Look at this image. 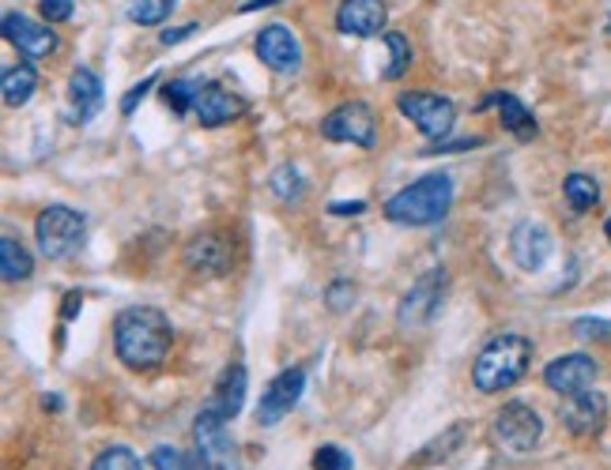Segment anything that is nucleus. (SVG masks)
<instances>
[{"mask_svg":"<svg viewBox=\"0 0 611 470\" xmlns=\"http://www.w3.org/2000/svg\"><path fill=\"white\" fill-rule=\"evenodd\" d=\"M491 102L498 106V117H503V128L509 136H517L521 143L537 140V132H540L537 117H532V109L524 106V102L517 98L514 91H495V94H491Z\"/></svg>","mask_w":611,"mask_h":470,"instance_id":"obj_21","label":"nucleus"},{"mask_svg":"<svg viewBox=\"0 0 611 470\" xmlns=\"http://www.w3.org/2000/svg\"><path fill=\"white\" fill-rule=\"evenodd\" d=\"M83 230H88L83 211L65 208V203H49L34 219V237H38V249L46 260H68L83 245Z\"/></svg>","mask_w":611,"mask_h":470,"instance_id":"obj_4","label":"nucleus"},{"mask_svg":"<svg viewBox=\"0 0 611 470\" xmlns=\"http://www.w3.org/2000/svg\"><path fill=\"white\" fill-rule=\"evenodd\" d=\"M558 418H563L566 433H574V437H597L608 422L604 391L585 388V391H577V396H563V403H558Z\"/></svg>","mask_w":611,"mask_h":470,"instance_id":"obj_12","label":"nucleus"},{"mask_svg":"<svg viewBox=\"0 0 611 470\" xmlns=\"http://www.w3.org/2000/svg\"><path fill=\"white\" fill-rule=\"evenodd\" d=\"M574 336L577 339H608L611 324L600 320V316H581V320H574Z\"/></svg>","mask_w":611,"mask_h":470,"instance_id":"obj_33","label":"nucleus"},{"mask_svg":"<svg viewBox=\"0 0 611 470\" xmlns=\"http://www.w3.org/2000/svg\"><path fill=\"white\" fill-rule=\"evenodd\" d=\"M197 91H200V83H193V80H170L163 87V102L177 117H189L193 106H197Z\"/></svg>","mask_w":611,"mask_h":470,"instance_id":"obj_28","label":"nucleus"},{"mask_svg":"<svg viewBox=\"0 0 611 470\" xmlns=\"http://www.w3.org/2000/svg\"><path fill=\"white\" fill-rule=\"evenodd\" d=\"M200 27L197 23H185V27H174V31H163L159 34V42H163V46H177V42H185V38H193V34H197Z\"/></svg>","mask_w":611,"mask_h":470,"instance_id":"obj_36","label":"nucleus"},{"mask_svg":"<svg viewBox=\"0 0 611 470\" xmlns=\"http://www.w3.org/2000/svg\"><path fill=\"white\" fill-rule=\"evenodd\" d=\"M529 362H532V339L521 336V331H503V336L487 339L472 362L475 391H483V396L509 391L529 373Z\"/></svg>","mask_w":611,"mask_h":470,"instance_id":"obj_2","label":"nucleus"},{"mask_svg":"<svg viewBox=\"0 0 611 470\" xmlns=\"http://www.w3.org/2000/svg\"><path fill=\"white\" fill-rule=\"evenodd\" d=\"M170 343H174V328L170 316L155 305H129L117 313L114 320V350L117 362L132 373H148L166 362Z\"/></svg>","mask_w":611,"mask_h":470,"instance_id":"obj_1","label":"nucleus"},{"mask_svg":"<svg viewBox=\"0 0 611 470\" xmlns=\"http://www.w3.org/2000/svg\"><path fill=\"white\" fill-rule=\"evenodd\" d=\"M268 188H272V196H276V200H284V203H299V200H302V192H306L302 174L291 166V162H284V166L272 169Z\"/></svg>","mask_w":611,"mask_h":470,"instance_id":"obj_27","label":"nucleus"},{"mask_svg":"<svg viewBox=\"0 0 611 470\" xmlns=\"http://www.w3.org/2000/svg\"><path fill=\"white\" fill-rule=\"evenodd\" d=\"M185 268L197 271V275H227L231 271V242H227L223 234H216V230H204V234H193L189 242H185V252H182Z\"/></svg>","mask_w":611,"mask_h":470,"instance_id":"obj_14","label":"nucleus"},{"mask_svg":"<svg viewBox=\"0 0 611 470\" xmlns=\"http://www.w3.org/2000/svg\"><path fill=\"white\" fill-rule=\"evenodd\" d=\"M155 80H159V75H148V80L132 83V87H129V94H125V98H122V114H125V117L132 114V109H136V102H140L143 94H148L151 87H155Z\"/></svg>","mask_w":611,"mask_h":470,"instance_id":"obj_35","label":"nucleus"},{"mask_svg":"<svg viewBox=\"0 0 611 470\" xmlns=\"http://www.w3.org/2000/svg\"><path fill=\"white\" fill-rule=\"evenodd\" d=\"M245 391H250V373H245V365H227L223 376L216 380V388H211V396L204 399V410H211V414L219 418H238V410L245 407Z\"/></svg>","mask_w":611,"mask_h":470,"instance_id":"obj_20","label":"nucleus"},{"mask_svg":"<svg viewBox=\"0 0 611 470\" xmlns=\"http://www.w3.org/2000/svg\"><path fill=\"white\" fill-rule=\"evenodd\" d=\"M385 46H389V61L381 64V80H401V75L412 68V42L404 38L401 31H385Z\"/></svg>","mask_w":611,"mask_h":470,"instance_id":"obj_25","label":"nucleus"},{"mask_svg":"<svg viewBox=\"0 0 611 470\" xmlns=\"http://www.w3.org/2000/svg\"><path fill=\"white\" fill-rule=\"evenodd\" d=\"M106 94H102V80L91 68H72L68 75V125H88L102 109Z\"/></svg>","mask_w":611,"mask_h":470,"instance_id":"obj_19","label":"nucleus"},{"mask_svg":"<svg viewBox=\"0 0 611 470\" xmlns=\"http://www.w3.org/2000/svg\"><path fill=\"white\" fill-rule=\"evenodd\" d=\"M600 376L597 357L589 354H558L555 362H547L543 369V384H547L555 396H577V391L592 388Z\"/></svg>","mask_w":611,"mask_h":470,"instance_id":"obj_13","label":"nucleus"},{"mask_svg":"<svg viewBox=\"0 0 611 470\" xmlns=\"http://www.w3.org/2000/svg\"><path fill=\"white\" fill-rule=\"evenodd\" d=\"M551 249H555L551 230L540 226V222H517L514 234H509V256H514V263L521 271H540L547 263Z\"/></svg>","mask_w":611,"mask_h":470,"instance_id":"obj_17","label":"nucleus"},{"mask_svg":"<svg viewBox=\"0 0 611 470\" xmlns=\"http://www.w3.org/2000/svg\"><path fill=\"white\" fill-rule=\"evenodd\" d=\"M453 208V177L427 174L385 200V219L396 226H435Z\"/></svg>","mask_w":611,"mask_h":470,"instance_id":"obj_3","label":"nucleus"},{"mask_svg":"<svg viewBox=\"0 0 611 470\" xmlns=\"http://www.w3.org/2000/svg\"><path fill=\"white\" fill-rule=\"evenodd\" d=\"M328 211H333V215H339V219H347V215H362V211H367V200H333L328 203Z\"/></svg>","mask_w":611,"mask_h":470,"instance_id":"obj_37","label":"nucleus"},{"mask_svg":"<svg viewBox=\"0 0 611 470\" xmlns=\"http://www.w3.org/2000/svg\"><path fill=\"white\" fill-rule=\"evenodd\" d=\"M604 237H608V242H611V215H608V222H604Z\"/></svg>","mask_w":611,"mask_h":470,"instance_id":"obj_42","label":"nucleus"},{"mask_svg":"<svg viewBox=\"0 0 611 470\" xmlns=\"http://www.w3.org/2000/svg\"><path fill=\"white\" fill-rule=\"evenodd\" d=\"M396 109L419 128V136H427V140H446L449 132H453L457 125V106L453 98H446V94H435V91H404L401 98H396Z\"/></svg>","mask_w":611,"mask_h":470,"instance_id":"obj_6","label":"nucleus"},{"mask_svg":"<svg viewBox=\"0 0 611 470\" xmlns=\"http://www.w3.org/2000/svg\"><path fill=\"white\" fill-rule=\"evenodd\" d=\"M321 136L328 143H355V148L370 151L378 143V114H373L367 102L351 98L321 117Z\"/></svg>","mask_w":611,"mask_h":470,"instance_id":"obj_7","label":"nucleus"},{"mask_svg":"<svg viewBox=\"0 0 611 470\" xmlns=\"http://www.w3.org/2000/svg\"><path fill=\"white\" fill-rule=\"evenodd\" d=\"M80 305H83V297H80V294H76V290H72V294L65 297V313H61L65 320H72V316H76V309H80Z\"/></svg>","mask_w":611,"mask_h":470,"instance_id":"obj_39","label":"nucleus"},{"mask_svg":"<svg viewBox=\"0 0 611 470\" xmlns=\"http://www.w3.org/2000/svg\"><path fill=\"white\" fill-rule=\"evenodd\" d=\"M253 54H257L261 64L279 75H295L302 68V46H299V38H295V31L284 27V23L261 27L257 38H253Z\"/></svg>","mask_w":611,"mask_h":470,"instance_id":"obj_10","label":"nucleus"},{"mask_svg":"<svg viewBox=\"0 0 611 470\" xmlns=\"http://www.w3.org/2000/svg\"><path fill=\"white\" fill-rule=\"evenodd\" d=\"M0 275L4 282H27L34 275V256L15 234L0 237Z\"/></svg>","mask_w":611,"mask_h":470,"instance_id":"obj_23","label":"nucleus"},{"mask_svg":"<svg viewBox=\"0 0 611 470\" xmlns=\"http://www.w3.org/2000/svg\"><path fill=\"white\" fill-rule=\"evenodd\" d=\"M0 91H4V106L20 109L27 106L34 98V91H38V72H34V64H12L4 68V75H0Z\"/></svg>","mask_w":611,"mask_h":470,"instance_id":"obj_22","label":"nucleus"},{"mask_svg":"<svg viewBox=\"0 0 611 470\" xmlns=\"http://www.w3.org/2000/svg\"><path fill=\"white\" fill-rule=\"evenodd\" d=\"M91 470H143V463L132 448H125V444H109V448H102L95 456Z\"/></svg>","mask_w":611,"mask_h":470,"instance_id":"obj_29","label":"nucleus"},{"mask_svg":"<svg viewBox=\"0 0 611 470\" xmlns=\"http://www.w3.org/2000/svg\"><path fill=\"white\" fill-rule=\"evenodd\" d=\"M38 12H42V20L46 23H65V20H72L76 4L72 0H42Z\"/></svg>","mask_w":611,"mask_h":470,"instance_id":"obj_34","label":"nucleus"},{"mask_svg":"<svg viewBox=\"0 0 611 470\" xmlns=\"http://www.w3.org/2000/svg\"><path fill=\"white\" fill-rule=\"evenodd\" d=\"M151 467L155 470H200L197 456H189V451H182V448H170V444H159V448L151 451Z\"/></svg>","mask_w":611,"mask_h":470,"instance_id":"obj_30","label":"nucleus"},{"mask_svg":"<svg viewBox=\"0 0 611 470\" xmlns=\"http://www.w3.org/2000/svg\"><path fill=\"white\" fill-rule=\"evenodd\" d=\"M310 467L313 470H355V459H351V451H344L339 444H321V448L313 451Z\"/></svg>","mask_w":611,"mask_h":470,"instance_id":"obj_31","label":"nucleus"},{"mask_svg":"<svg viewBox=\"0 0 611 470\" xmlns=\"http://www.w3.org/2000/svg\"><path fill=\"white\" fill-rule=\"evenodd\" d=\"M272 4H279V0H245L238 12H257V8H272Z\"/></svg>","mask_w":611,"mask_h":470,"instance_id":"obj_40","label":"nucleus"},{"mask_svg":"<svg viewBox=\"0 0 611 470\" xmlns=\"http://www.w3.org/2000/svg\"><path fill=\"white\" fill-rule=\"evenodd\" d=\"M446 286H449L446 268H430L427 275L415 279L412 290H407L401 297V305H396V324H401L404 331H415L435 320V313L441 309V297H446Z\"/></svg>","mask_w":611,"mask_h":470,"instance_id":"obj_8","label":"nucleus"},{"mask_svg":"<svg viewBox=\"0 0 611 470\" xmlns=\"http://www.w3.org/2000/svg\"><path fill=\"white\" fill-rule=\"evenodd\" d=\"M193 456H197L200 470H245L242 456H238V444L227 430V418L211 414L200 407L197 425H193Z\"/></svg>","mask_w":611,"mask_h":470,"instance_id":"obj_5","label":"nucleus"},{"mask_svg":"<svg viewBox=\"0 0 611 470\" xmlns=\"http://www.w3.org/2000/svg\"><path fill=\"white\" fill-rule=\"evenodd\" d=\"M54 23H46V20H31V15H23V12H8L4 15V23H0V31H4V38L12 42L15 49H20L23 57H49L57 49V34L49 31Z\"/></svg>","mask_w":611,"mask_h":470,"instance_id":"obj_15","label":"nucleus"},{"mask_svg":"<svg viewBox=\"0 0 611 470\" xmlns=\"http://www.w3.org/2000/svg\"><path fill=\"white\" fill-rule=\"evenodd\" d=\"M42 407H46V410H61V399H57V396H46V399H42Z\"/></svg>","mask_w":611,"mask_h":470,"instance_id":"obj_41","label":"nucleus"},{"mask_svg":"<svg viewBox=\"0 0 611 470\" xmlns=\"http://www.w3.org/2000/svg\"><path fill=\"white\" fill-rule=\"evenodd\" d=\"M242 114H245V98H238V94L227 91L223 83H200L197 106H193V117H197L204 128L231 125Z\"/></svg>","mask_w":611,"mask_h":470,"instance_id":"obj_18","label":"nucleus"},{"mask_svg":"<svg viewBox=\"0 0 611 470\" xmlns=\"http://www.w3.org/2000/svg\"><path fill=\"white\" fill-rule=\"evenodd\" d=\"M389 8L385 0H339L336 8V31L355 34V38H378L385 34Z\"/></svg>","mask_w":611,"mask_h":470,"instance_id":"obj_16","label":"nucleus"},{"mask_svg":"<svg viewBox=\"0 0 611 470\" xmlns=\"http://www.w3.org/2000/svg\"><path fill=\"white\" fill-rule=\"evenodd\" d=\"M543 437V418L529 403H506L495 414V440L509 456H529Z\"/></svg>","mask_w":611,"mask_h":470,"instance_id":"obj_9","label":"nucleus"},{"mask_svg":"<svg viewBox=\"0 0 611 470\" xmlns=\"http://www.w3.org/2000/svg\"><path fill=\"white\" fill-rule=\"evenodd\" d=\"M355 294H359V290H355V282L336 279L333 286L325 290V302H328V309H333V313H347L355 305Z\"/></svg>","mask_w":611,"mask_h":470,"instance_id":"obj_32","label":"nucleus"},{"mask_svg":"<svg viewBox=\"0 0 611 470\" xmlns=\"http://www.w3.org/2000/svg\"><path fill=\"white\" fill-rule=\"evenodd\" d=\"M302 391H306V369H302V365H295V369H284V373L276 376V380L268 384L265 391H261L257 422L265 425V430L279 425L295 407H299Z\"/></svg>","mask_w":611,"mask_h":470,"instance_id":"obj_11","label":"nucleus"},{"mask_svg":"<svg viewBox=\"0 0 611 470\" xmlns=\"http://www.w3.org/2000/svg\"><path fill=\"white\" fill-rule=\"evenodd\" d=\"M563 196L574 215H589L600 203V185H597V177H589V174H570L563 181Z\"/></svg>","mask_w":611,"mask_h":470,"instance_id":"obj_24","label":"nucleus"},{"mask_svg":"<svg viewBox=\"0 0 611 470\" xmlns=\"http://www.w3.org/2000/svg\"><path fill=\"white\" fill-rule=\"evenodd\" d=\"M177 8V0H125V12L136 27H159L166 23V15Z\"/></svg>","mask_w":611,"mask_h":470,"instance_id":"obj_26","label":"nucleus"},{"mask_svg":"<svg viewBox=\"0 0 611 470\" xmlns=\"http://www.w3.org/2000/svg\"><path fill=\"white\" fill-rule=\"evenodd\" d=\"M480 136L475 140H457V143H435V148H427L423 155H441V151H464V148H480Z\"/></svg>","mask_w":611,"mask_h":470,"instance_id":"obj_38","label":"nucleus"}]
</instances>
